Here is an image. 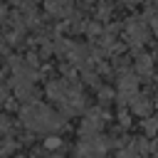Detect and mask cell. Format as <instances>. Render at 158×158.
Here are the masks:
<instances>
[{"label": "cell", "instance_id": "1", "mask_svg": "<svg viewBox=\"0 0 158 158\" xmlns=\"http://www.w3.org/2000/svg\"><path fill=\"white\" fill-rule=\"evenodd\" d=\"M22 121L27 128L32 131H49L62 126V118H57V114H52L44 104H30L22 109Z\"/></svg>", "mask_w": 158, "mask_h": 158}, {"label": "cell", "instance_id": "2", "mask_svg": "<svg viewBox=\"0 0 158 158\" xmlns=\"http://www.w3.org/2000/svg\"><path fill=\"white\" fill-rule=\"evenodd\" d=\"M104 151H106L104 141L99 136H89L77 146V158H101Z\"/></svg>", "mask_w": 158, "mask_h": 158}, {"label": "cell", "instance_id": "3", "mask_svg": "<svg viewBox=\"0 0 158 158\" xmlns=\"http://www.w3.org/2000/svg\"><path fill=\"white\" fill-rule=\"evenodd\" d=\"M99 128H101V114L94 111V114H89L86 121L81 123V133H96Z\"/></svg>", "mask_w": 158, "mask_h": 158}, {"label": "cell", "instance_id": "4", "mask_svg": "<svg viewBox=\"0 0 158 158\" xmlns=\"http://www.w3.org/2000/svg\"><path fill=\"white\" fill-rule=\"evenodd\" d=\"M47 10L54 15H62L67 12V0H47Z\"/></svg>", "mask_w": 158, "mask_h": 158}, {"label": "cell", "instance_id": "5", "mask_svg": "<svg viewBox=\"0 0 158 158\" xmlns=\"http://www.w3.org/2000/svg\"><path fill=\"white\" fill-rule=\"evenodd\" d=\"M151 109V101H133V111L136 114H148Z\"/></svg>", "mask_w": 158, "mask_h": 158}, {"label": "cell", "instance_id": "6", "mask_svg": "<svg viewBox=\"0 0 158 158\" xmlns=\"http://www.w3.org/2000/svg\"><path fill=\"white\" fill-rule=\"evenodd\" d=\"M52 158H59V156H52Z\"/></svg>", "mask_w": 158, "mask_h": 158}]
</instances>
